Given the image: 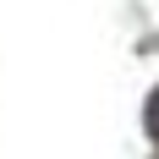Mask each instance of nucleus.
<instances>
[{
	"instance_id": "nucleus-1",
	"label": "nucleus",
	"mask_w": 159,
	"mask_h": 159,
	"mask_svg": "<svg viewBox=\"0 0 159 159\" xmlns=\"http://www.w3.org/2000/svg\"><path fill=\"white\" fill-rule=\"evenodd\" d=\"M143 126H148V137H154V148H159V88L148 93V104H143Z\"/></svg>"
}]
</instances>
